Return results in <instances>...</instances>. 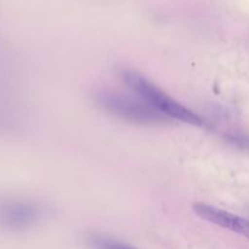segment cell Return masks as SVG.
I'll use <instances>...</instances> for the list:
<instances>
[{
    "mask_svg": "<svg viewBox=\"0 0 249 249\" xmlns=\"http://www.w3.org/2000/svg\"><path fill=\"white\" fill-rule=\"evenodd\" d=\"M119 77L131 92L138 95L148 106L170 121H178L194 126L206 125V121L198 113L170 96L141 73L130 68H122Z\"/></svg>",
    "mask_w": 249,
    "mask_h": 249,
    "instance_id": "6da1fadb",
    "label": "cell"
},
{
    "mask_svg": "<svg viewBox=\"0 0 249 249\" xmlns=\"http://www.w3.org/2000/svg\"><path fill=\"white\" fill-rule=\"evenodd\" d=\"M94 101L107 113L136 124H162L170 119L148 106L136 94L104 89L95 94Z\"/></svg>",
    "mask_w": 249,
    "mask_h": 249,
    "instance_id": "7a4b0ae2",
    "label": "cell"
},
{
    "mask_svg": "<svg viewBox=\"0 0 249 249\" xmlns=\"http://www.w3.org/2000/svg\"><path fill=\"white\" fill-rule=\"evenodd\" d=\"M192 208H194L195 214L198 215L201 219H203V220L214 224V225L219 226V228L226 229V230L231 231V232L237 233V235L243 236V237L249 240L248 219L236 215V214L224 211V209L212 206V204L202 203V202L195 203Z\"/></svg>",
    "mask_w": 249,
    "mask_h": 249,
    "instance_id": "3957f363",
    "label": "cell"
},
{
    "mask_svg": "<svg viewBox=\"0 0 249 249\" xmlns=\"http://www.w3.org/2000/svg\"><path fill=\"white\" fill-rule=\"evenodd\" d=\"M39 206L26 202H12L0 208V224L9 229H26L40 219Z\"/></svg>",
    "mask_w": 249,
    "mask_h": 249,
    "instance_id": "277c9868",
    "label": "cell"
},
{
    "mask_svg": "<svg viewBox=\"0 0 249 249\" xmlns=\"http://www.w3.org/2000/svg\"><path fill=\"white\" fill-rule=\"evenodd\" d=\"M88 243H89V246L92 249H135L123 242H119V241L99 235L90 236Z\"/></svg>",
    "mask_w": 249,
    "mask_h": 249,
    "instance_id": "5b68a950",
    "label": "cell"
}]
</instances>
